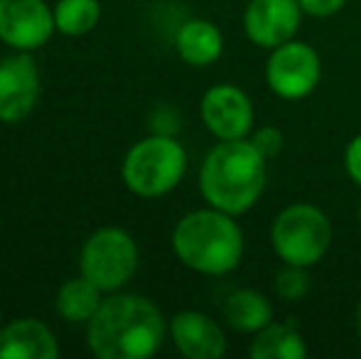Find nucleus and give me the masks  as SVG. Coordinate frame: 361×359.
Listing matches in <instances>:
<instances>
[{"mask_svg": "<svg viewBox=\"0 0 361 359\" xmlns=\"http://www.w3.org/2000/svg\"><path fill=\"white\" fill-rule=\"evenodd\" d=\"M140 251L135 239L121 226H104L86 239L81 249V276L104 293L123 288L138 271Z\"/></svg>", "mask_w": 361, "mask_h": 359, "instance_id": "obj_6", "label": "nucleus"}, {"mask_svg": "<svg viewBox=\"0 0 361 359\" xmlns=\"http://www.w3.org/2000/svg\"><path fill=\"white\" fill-rule=\"evenodd\" d=\"M59 345L44 322L20 317L0 327V359H57Z\"/></svg>", "mask_w": 361, "mask_h": 359, "instance_id": "obj_13", "label": "nucleus"}, {"mask_svg": "<svg viewBox=\"0 0 361 359\" xmlns=\"http://www.w3.org/2000/svg\"><path fill=\"white\" fill-rule=\"evenodd\" d=\"M354 325H357V337H359V342H361V298H359V303H357V312H354Z\"/></svg>", "mask_w": 361, "mask_h": 359, "instance_id": "obj_23", "label": "nucleus"}, {"mask_svg": "<svg viewBox=\"0 0 361 359\" xmlns=\"http://www.w3.org/2000/svg\"><path fill=\"white\" fill-rule=\"evenodd\" d=\"M322 82V59L312 44L290 39L271 49L266 62V84L278 99L302 101Z\"/></svg>", "mask_w": 361, "mask_h": 359, "instance_id": "obj_7", "label": "nucleus"}, {"mask_svg": "<svg viewBox=\"0 0 361 359\" xmlns=\"http://www.w3.org/2000/svg\"><path fill=\"white\" fill-rule=\"evenodd\" d=\"M187 173V150L165 133L147 135L126 153L121 178L133 195L155 200L175 190Z\"/></svg>", "mask_w": 361, "mask_h": 359, "instance_id": "obj_5", "label": "nucleus"}, {"mask_svg": "<svg viewBox=\"0 0 361 359\" xmlns=\"http://www.w3.org/2000/svg\"><path fill=\"white\" fill-rule=\"evenodd\" d=\"M248 355L251 359H305L310 355V347L295 320H273L271 325L253 335Z\"/></svg>", "mask_w": 361, "mask_h": 359, "instance_id": "obj_16", "label": "nucleus"}, {"mask_svg": "<svg viewBox=\"0 0 361 359\" xmlns=\"http://www.w3.org/2000/svg\"><path fill=\"white\" fill-rule=\"evenodd\" d=\"M99 0H59L54 5V25L67 37H81L99 25Z\"/></svg>", "mask_w": 361, "mask_h": 359, "instance_id": "obj_18", "label": "nucleus"}, {"mask_svg": "<svg viewBox=\"0 0 361 359\" xmlns=\"http://www.w3.org/2000/svg\"><path fill=\"white\" fill-rule=\"evenodd\" d=\"M243 249L246 241L236 217L209 205L185 214L172 229V251L177 261L202 276H226L236 271Z\"/></svg>", "mask_w": 361, "mask_h": 359, "instance_id": "obj_3", "label": "nucleus"}, {"mask_svg": "<svg viewBox=\"0 0 361 359\" xmlns=\"http://www.w3.org/2000/svg\"><path fill=\"white\" fill-rule=\"evenodd\" d=\"M268 185V160L251 138L219 140L200 168V192L209 207L241 217L261 202Z\"/></svg>", "mask_w": 361, "mask_h": 359, "instance_id": "obj_2", "label": "nucleus"}, {"mask_svg": "<svg viewBox=\"0 0 361 359\" xmlns=\"http://www.w3.org/2000/svg\"><path fill=\"white\" fill-rule=\"evenodd\" d=\"M298 3L310 18H332L347 5V0H298Z\"/></svg>", "mask_w": 361, "mask_h": 359, "instance_id": "obj_22", "label": "nucleus"}, {"mask_svg": "<svg viewBox=\"0 0 361 359\" xmlns=\"http://www.w3.org/2000/svg\"><path fill=\"white\" fill-rule=\"evenodd\" d=\"M310 269L293 264H283V269L273 278V291L281 300L286 303H300L310 293Z\"/></svg>", "mask_w": 361, "mask_h": 359, "instance_id": "obj_19", "label": "nucleus"}, {"mask_svg": "<svg viewBox=\"0 0 361 359\" xmlns=\"http://www.w3.org/2000/svg\"><path fill=\"white\" fill-rule=\"evenodd\" d=\"M101 288H96L89 278L79 276L67 281L57 293V312L67 322H89L94 317V312L101 308L104 298H101Z\"/></svg>", "mask_w": 361, "mask_h": 359, "instance_id": "obj_17", "label": "nucleus"}, {"mask_svg": "<svg viewBox=\"0 0 361 359\" xmlns=\"http://www.w3.org/2000/svg\"><path fill=\"white\" fill-rule=\"evenodd\" d=\"M200 116L204 128L216 140L248 138L256 123L251 96L236 84H214L207 89L200 104Z\"/></svg>", "mask_w": 361, "mask_h": 359, "instance_id": "obj_8", "label": "nucleus"}, {"mask_svg": "<svg viewBox=\"0 0 361 359\" xmlns=\"http://www.w3.org/2000/svg\"><path fill=\"white\" fill-rule=\"evenodd\" d=\"M39 99V72L27 52L0 59V121L20 123L35 111Z\"/></svg>", "mask_w": 361, "mask_h": 359, "instance_id": "obj_11", "label": "nucleus"}, {"mask_svg": "<svg viewBox=\"0 0 361 359\" xmlns=\"http://www.w3.org/2000/svg\"><path fill=\"white\" fill-rule=\"evenodd\" d=\"M167 332L162 310L138 293L104 298L86 322V342L99 359H147L162 347Z\"/></svg>", "mask_w": 361, "mask_h": 359, "instance_id": "obj_1", "label": "nucleus"}, {"mask_svg": "<svg viewBox=\"0 0 361 359\" xmlns=\"http://www.w3.org/2000/svg\"><path fill=\"white\" fill-rule=\"evenodd\" d=\"M344 170H347L349 180L361 190V133L354 135L347 143V150H344Z\"/></svg>", "mask_w": 361, "mask_h": 359, "instance_id": "obj_21", "label": "nucleus"}, {"mask_svg": "<svg viewBox=\"0 0 361 359\" xmlns=\"http://www.w3.org/2000/svg\"><path fill=\"white\" fill-rule=\"evenodd\" d=\"M221 317L231 330L253 337L256 332H261L263 327L276 320V308H273L271 298L263 296L261 291L241 288V291H233L224 300Z\"/></svg>", "mask_w": 361, "mask_h": 359, "instance_id": "obj_15", "label": "nucleus"}, {"mask_svg": "<svg viewBox=\"0 0 361 359\" xmlns=\"http://www.w3.org/2000/svg\"><path fill=\"white\" fill-rule=\"evenodd\" d=\"M302 15L298 0H248L243 10V32L251 44L271 52L298 37Z\"/></svg>", "mask_w": 361, "mask_h": 359, "instance_id": "obj_10", "label": "nucleus"}, {"mask_svg": "<svg viewBox=\"0 0 361 359\" xmlns=\"http://www.w3.org/2000/svg\"><path fill=\"white\" fill-rule=\"evenodd\" d=\"M0 327H3V315H0Z\"/></svg>", "mask_w": 361, "mask_h": 359, "instance_id": "obj_25", "label": "nucleus"}, {"mask_svg": "<svg viewBox=\"0 0 361 359\" xmlns=\"http://www.w3.org/2000/svg\"><path fill=\"white\" fill-rule=\"evenodd\" d=\"M334 239L327 212L312 202H293L283 207L271 224L273 254L283 264L312 269L329 254Z\"/></svg>", "mask_w": 361, "mask_h": 359, "instance_id": "obj_4", "label": "nucleus"}, {"mask_svg": "<svg viewBox=\"0 0 361 359\" xmlns=\"http://www.w3.org/2000/svg\"><path fill=\"white\" fill-rule=\"evenodd\" d=\"M251 143L258 148V153L266 160H276L286 148V135L278 126H261L251 133Z\"/></svg>", "mask_w": 361, "mask_h": 359, "instance_id": "obj_20", "label": "nucleus"}, {"mask_svg": "<svg viewBox=\"0 0 361 359\" xmlns=\"http://www.w3.org/2000/svg\"><path fill=\"white\" fill-rule=\"evenodd\" d=\"M54 10L44 0H0V39L18 52H32L49 42Z\"/></svg>", "mask_w": 361, "mask_h": 359, "instance_id": "obj_9", "label": "nucleus"}, {"mask_svg": "<svg viewBox=\"0 0 361 359\" xmlns=\"http://www.w3.org/2000/svg\"><path fill=\"white\" fill-rule=\"evenodd\" d=\"M172 345L187 359H221L228 350L224 327L200 310H182L167 322Z\"/></svg>", "mask_w": 361, "mask_h": 359, "instance_id": "obj_12", "label": "nucleus"}, {"mask_svg": "<svg viewBox=\"0 0 361 359\" xmlns=\"http://www.w3.org/2000/svg\"><path fill=\"white\" fill-rule=\"evenodd\" d=\"M357 219H359V224H361V202H359V207H357Z\"/></svg>", "mask_w": 361, "mask_h": 359, "instance_id": "obj_24", "label": "nucleus"}, {"mask_svg": "<svg viewBox=\"0 0 361 359\" xmlns=\"http://www.w3.org/2000/svg\"><path fill=\"white\" fill-rule=\"evenodd\" d=\"M177 54L190 67H209L224 54V35L212 20L192 18L175 35Z\"/></svg>", "mask_w": 361, "mask_h": 359, "instance_id": "obj_14", "label": "nucleus"}]
</instances>
